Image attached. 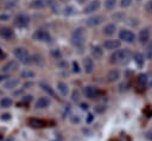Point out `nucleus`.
I'll list each match as a JSON object with an SVG mask.
<instances>
[{"mask_svg": "<svg viewBox=\"0 0 152 141\" xmlns=\"http://www.w3.org/2000/svg\"><path fill=\"white\" fill-rule=\"evenodd\" d=\"M131 57H132V53L128 49H121V50H115L109 58H110V63L113 64H122L128 62Z\"/></svg>", "mask_w": 152, "mask_h": 141, "instance_id": "nucleus-1", "label": "nucleus"}, {"mask_svg": "<svg viewBox=\"0 0 152 141\" xmlns=\"http://www.w3.org/2000/svg\"><path fill=\"white\" fill-rule=\"evenodd\" d=\"M86 31L83 27H77L74 30V32L71 33V44L75 47L82 49L86 44Z\"/></svg>", "mask_w": 152, "mask_h": 141, "instance_id": "nucleus-2", "label": "nucleus"}, {"mask_svg": "<svg viewBox=\"0 0 152 141\" xmlns=\"http://www.w3.org/2000/svg\"><path fill=\"white\" fill-rule=\"evenodd\" d=\"M13 55L14 57L21 63V64H31L32 63V56L31 53L28 52V50L26 47H23V46H18L13 50Z\"/></svg>", "mask_w": 152, "mask_h": 141, "instance_id": "nucleus-3", "label": "nucleus"}, {"mask_svg": "<svg viewBox=\"0 0 152 141\" xmlns=\"http://www.w3.org/2000/svg\"><path fill=\"white\" fill-rule=\"evenodd\" d=\"M30 24V17L26 13H18L14 17V25L17 27H26Z\"/></svg>", "mask_w": 152, "mask_h": 141, "instance_id": "nucleus-4", "label": "nucleus"}, {"mask_svg": "<svg viewBox=\"0 0 152 141\" xmlns=\"http://www.w3.org/2000/svg\"><path fill=\"white\" fill-rule=\"evenodd\" d=\"M32 38H33V40H37V41H50V39H51L49 32H46L44 30L34 31L32 34Z\"/></svg>", "mask_w": 152, "mask_h": 141, "instance_id": "nucleus-5", "label": "nucleus"}, {"mask_svg": "<svg viewBox=\"0 0 152 141\" xmlns=\"http://www.w3.org/2000/svg\"><path fill=\"white\" fill-rule=\"evenodd\" d=\"M83 94H84V96H86L87 98L93 100V98H96V97L99 96L100 91H99V89H97L96 86H94V85H86V86L83 88Z\"/></svg>", "mask_w": 152, "mask_h": 141, "instance_id": "nucleus-6", "label": "nucleus"}, {"mask_svg": "<svg viewBox=\"0 0 152 141\" xmlns=\"http://www.w3.org/2000/svg\"><path fill=\"white\" fill-rule=\"evenodd\" d=\"M100 6H101L100 0H91V1L88 2V4L86 5V7L83 8V13H86V14H91V13L96 12V11L100 8Z\"/></svg>", "mask_w": 152, "mask_h": 141, "instance_id": "nucleus-7", "label": "nucleus"}, {"mask_svg": "<svg viewBox=\"0 0 152 141\" xmlns=\"http://www.w3.org/2000/svg\"><path fill=\"white\" fill-rule=\"evenodd\" d=\"M103 21H104V17H103V15L95 14V15L89 17V18L86 20V24H87L88 26H90V27H94V26H99V25H101Z\"/></svg>", "mask_w": 152, "mask_h": 141, "instance_id": "nucleus-8", "label": "nucleus"}, {"mask_svg": "<svg viewBox=\"0 0 152 141\" xmlns=\"http://www.w3.org/2000/svg\"><path fill=\"white\" fill-rule=\"evenodd\" d=\"M119 38L126 43H133L135 40V34L129 30H121L119 32Z\"/></svg>", "mask_w": 152, "mask_h": 141, "instance_id": "nucleus-9", "label": "nucleus"}, {"mask_svg": "<svg viewBox=\"0 0 152 141\" xmlns=\"http://www.w3.org/2000/svg\"><path fill=\"white\" fill-rule=\"evenodd\" d=\"M121 45V41L119 39H107L103 43V49L106 50H118Z\"/></svg>", "mask_w": 152, "mask_h": 141, "instance_id": "nucleus-10", "label": "nucleus"}, {"mask_svg": "<svg viewBox=\"0 0 152 141\" xmlns=\"http://www.w3.org/2000/svg\"><path fill=\"white\" fill-rule=\"evenodd\" d=\"M18 68H19V64H18V62L17 60H10V62H7L4 66H2V71L5 72V73H8V72H13V71H17L18 70Z\"/></svg>", "mask_w": 152, "mask_h": 141, "instance_id": "nucleus-11", "label": "nucleus"}, {"mask_svg": "<svg viewBox=\"0 0 152 141\" xmlns=\"http://www.w3.org/2000/svg\"><path fill=\"white\" fill-rule=\"evenodd\" d=\"M0 37L6 39V40H10V39H12L14 37V31L11 27L2 26V27H0Z\"/></svg>", "mask_w": 152, "mask_h": 141, "instance_id": "nucleus-12", "label": "nucleus"}, {"mask_svg": "<svg viewBox=\"0 0 152 141\" xmlns=\"http://www.w3.org/2000/svg\"><path fill=\"white\" fill-rule=\"evenodd\" d=\"M51 104V100L48 97V96H44V97H39L36 102V108L37 109H45L48 108L49 105Z\"/></svg>", "mask_w": 152, "mask_h": 141, "instance_id": "nucleus-13", "label": "nucleus"}, {"mask_svg": "<svg viewBox=\"0 0 152 141\" xmlns=\"http://www.w3.org/2000/svg\"><path fill=\"white\" fill-rule=\"evenodd\" d=\"M150 37H151L150 30H148V28H142V30L139 32V34H138V40H139L140 44H146V43L150 40Z\"/></svg>", "mask_w": 152, "mask_h": 141, "instance_id": "nucleus-14", "label": "nucleus"}, {"mask_svg": "<svg viewBox=\"0 0 152 141\" xmlns=\"http://www.w3.org/2000/svg\"><path fill=\"white\" fill-rule=\"evenodd\" d=\"M83 70L86 73H91L94 71V62L90 57H86L83 59Z\"/></svg>", "mask_w": 152, "mask_h": 141, "instance_id": "nucleus-15", "label": "nucleus"}, {"mask_svg": "<svg viewBox=\"0 0 152 141\" xmlns=\"http://www.w3.org/2000/svg\"><path fill=\"white\" fill-rule=\"evenodd\" d=\"M49 5V0H32L30 2V7L34 8V9H40L44 8Z\"/></svg>", "mask_w": 152, "mask_h": 141, "instance_id": "nucleus-16", "label": "nucleus"}, {"mask_svg": "<svg viewBox=\"0 0 152 141\" xmlns=\"http://www.w3.org/2000/svg\"><path fill=\"white\" fill-rule=\"evenodd\" d=\"M19 79H15V78H10V79H7L5 83H4V89H6V90H13V89H15L18 85H19Z\"/></svg>", "mask_w": 152, "mask_h": 141, "instance_id": "nucleus-17", "label": "nucleus"}, {"mask_svg": "<svg viewBox=\"0 0 152 141\" xmlns=\"http://www.w3.org/2000/svg\"><path fill=\"white\" fill-rule=\"evenodd\" d=\"M56 88H57V91L62 96H68L69 95V86H68L66 83H64V82H57Z\"/></svg>", "mask_w": 152, "mask_h": 141, "instance_id": "nucleus-18", "label": "nucleus"}, {"mask_svg": "<svg viewBox=\"0 0 152 141\" xmlns=\"http://www.w3.org/2000/svg\"><path fill=\"white\" fill-rule=\"evenodd\" d=\"M119 78H120V71L116 70V69L110 70V71L108 72V75H107V79H108V82H116Z\"/></svg>", "mask_w": 152, "mask_h": 141, "instance_id": "nucleus-19", "label": "nucleus"}, {"mask_svg": "<svg viewBox=\"0 0 152 141\" xmlns=\"http://www.w3.org/2000/svg\"><path fill=\"white\" fill-rule=\"evenodd\" d=\"M28 124H30L32 128H42V127H44L45 122H44L43 120H40V118L31 117V118L28 120Z\"/></svg>", "mask_w": 152, "mask_h": 141, "instance_id": "nucleus-20", "label": "nucleus"}, {"mask_svg": "<svg viewBox=\"0 0 152 141\" xmlns=\"http://www.w3.org/2000/svg\"><path fill=\"white\" fill-rule=\"evenodd\" d=\"M77 8L75 7V6H72V5H68V6H65L64 8H63V14L64 15H66V17H71V15H75V14H77Z\"/></svg>", "mask_w": 152, "mask_h": 141, "instance_id": "nucleus-21", "label": "nucleus"}, {"mask_svg": "<svg viewBox=\"0 0 152 141\" xmlns=\"http://www.w3.org/2000/svg\"><path fill=\"white\" fill-rule=\"evenodd\" d=\"M133 60H134V63L140 68V66H142L144 64H145V57L142 56V53H140V52H135V53H133Z\"/></svg>", "mask_w": 152, "mask_h": 141, "instance_id": "nucleus-22", "label": "nucleus"}, {"mask_svg": "<svg viewBox=\"0 0 152 141\" xmlns=\"http://www.w3.org/2000/svg\"><path fill=\"white\" fill-rule=\"evenodd\" d=\"M115 31H116V26L114 24H107L102 30L103 34H106V36H113L115 33Z\"/></svg>", "mask_w": 152, "mask_h": 141, "instance_id": "nucleus-23", "label": "nucleus"}, {"mask_svg": "<svg viewBox=\"0 0 152 141\" xmlns=\"http://www.w3.org/2000/svg\"><path fill=\"white\" fill-rule=\"evenodd\" d=\"M91 56L95 58V59H100L102 56H103V50L101 46L96 45V46H93L91 49Z\"/></svg>", "mask_w": 152, "mask_h": 141, "instance_id": "nucleus-24", "label": "nucleus"}, {"mask_svg": "<svg viewBox=\"0 0 152 141\" xmlns=\"http://www.w3.org/2000/svg\"><path fill=\"white\" fill-rule=\"evenodd\" d=\"M34 76H36V73L30 69H24L20 72V77L24 79H32V78H34Z\"/></svg>", "mask_w": 152, "mask_h": 141, "instance_id": "nucleus-25", "label": "nucleus"}, {"mask_svg": "<svg viewBox=\"0 0 152 141\" xmlns=\"http://www.w3.org/2000/svg\"><path fill=\"white\" fill-rule=\"evenodd\" d=\"M12 104H13V101L10 97H2L0 100V107L1 108H10Z\"/></svg>", "mask_w": 152, "mask_h": 141, "instance_id": "nucleus-26", "label": "nucleus"}, {"mask_svg": "<svg viewBox=\"0 0 152 141\" xmlns=\"http://www.w3.org/2000/svg\"><path fill=\"white\" fill-rule=\"evenodd\" d=\"M39 85H40V88H42L45 92H48L50 96H55V92H53V90L51 89V86H50L49 84H46V83L42 82V83H39Z\"/></svg>", "mask_w": 152, "mask_h": 141, "instance_id": "nucleus-27", "label": "nucleus"}, {"mask_svg": "<svg viewBox=\"0 0 152 141\" xmlns=\"http://www.w3.org/2000/svg\"><path fill=\"white\" fill-rule=\"evenodd\" d=\"M50 55H51V57L55 58V59H61V58H62V52H61V50H58V49H51V50H50Z\"/></svg>", "mask_w": 152, "mask_h": 141, "instance_id": "nucleus-28", "label": "nucleus"}, {"mask_svg": "<svg viewBox=\"0 0 152 141\" xmlns=\"http://www.w3.org/2000/svg\"><path fill=\"white\" fill-rule=\"evenodd\" d=\"M138 83H139V85H145L146 83H147V75L146 73H141V75H139V77H138Z\"/></svg>", "mask_w": 152, "mask_h": 141, "instance_id": "nucleus-29", "label": "nucleus"}, {"mask_svg": "<svg viewBox=\"0 0 152 141\" xmlns=\"http://www.w3.org/2000/svg\"><path fill=\"white\" fill-rule=\"evenodd\" d=\"M116 5V0H104V7L107 9H113Z\"/></svg>", "mask_w": 152, "mask_h": 141, "instance_id": "nucleus-30", "label": "nucleus"}, {"mask_svg": "<svg viewBox=\"0 0 152 141\" xmlns=\"http://www.w3.org/2000/svg\"><path fill=\"white\" fill-rule=\"evenodd\" d=\"M133 0H120V6L121 7H129L132 5Z\"/></svg>", "mask_w": 152, "mask_h": 141, "instance_id": "nucleus-31", "label": "nucleus"}, {"mask_svg": "<svg viewBox=\"0 0 152 141\" xmlns=\"http://www.w3.org/2000/svg\"><path fill=\"white\" fill-rule=\"evenodd\" d=\"M71 65H72V72L78 73V72H80V65H78V63H77L76 60H74V62L71 63Z\"/></svg>", "mask_w": 152, "mask_h": 141, "instance_id": "nucleus-32", "label": "nucleus"}, {"mask_svg": "<svg viewBox=\"0 0 152 141\" xmlns=\"http://www.w3.org/2000/svg\"><path fill=\"white\" fill-rule=\"evenodd\" d=\"M71 98H72V101H74V102H78V101H80V92H78L77 90H75V91H72V95H71Z\"/></svg>", "mask_w": 152, "mask_h": 141, "instance_id": "nucleus-33", "label": "nucleus"}, {"mask_svg": "<svg viewBox=\"0 0 152 141\" xmlns=\"http://www.w3.org/2000/svg\"><path fill=\"white\" fill-rule=\"evenodd\" d=\"M146 57L148 59H152V41L150 43V45L147 46V51H146Z\"/></svg>", "mask_w": 152, "mask_h": 141, "instance_id": "nucleus-34", "label": "nucleus"}, {"mask_svg": "<svg viewBox=\"0 0 152 141\" xmlns=\"http://www.w3.org/2000/svg\"><path fill=\"white\" fill-rule=\"evenodd\" d=\"M70 121H71V123H78L81 121V118L78 115H72V116H70Z\"/></svg>", "mask_w": 152, "mask_h": 141, "instance_id": "nucleus-35", "label": "nucleus"}, {"mask_svg": "<svg viewBox=\"0 0 152 141\" xmlns=\"http://www.w3.org/2000/svg\"><path fill=\"white\" fill-rule=\"evenodd\" d=\"M145 9H146L148 13H152V0H150L148 2H146V5H145Z\"/></svg>", "mask_w": 152, "mask_h": 141, "instance_id": "nucleus-36", "label": "nucleus"}, {"mask_svg": "<svg viewBox=\"0 0 152 141\" xmlns=\"http://www.w3.org/2000/svg\"><path fill=\"white\" fill-rule=\"evenodd\" d=\"M7 79H10V75H7V73H1L0 75V82H6Z\"/></svg>", "mask_w": 152, "mask_h": 141, "instance_id": "nucleus-37", "label": "nucleus"}, {"mask_svg": "<svg viewBox=\"0 0 152 141\" xmlns=\"http://www.w3.org/2000/svg\"><path fill=\"white\" fill-rule=\"evenodd\" d=\"M23 101H24V102H31V101H32V96H31V95H28V96H24Z\"/></svg>", "mask_w": 152, "mask_h": 141, "instance_id": "nucleus-38", "label": "nucleus"}, {"mask_svg": "<svg viewBox=\"0 0 152 141\" xmlns=\"http://www.w3.org/2000/svg\"><path fill=\"white\" fill-rule=\"evenodd\" d=\"M80 107H81V109H82V110H87L89 105H88L87 103H81V104H80Z\"/></svg>", "mask_w": 152, "mask_h": 141, "instance_id": "nucleus-39", "label": "nucleus"}, {"mask_svg": "<svg viewBox=\"0 0 152 141\" xmlns=\"http://www.w3.org/2000/svg\"><path fill=\"white\" fill-rule=\"evenodd\" d=\"M93 118H94V115H93V114H89V115H88V117H87V122H88V123H90V122L93 121Z\"/></svg>", "mask_w": 152, "mask_h": 141, "instance_id": "nucleus-40", "label": "nucleus"}, {"mask_svg": "<svg viewBox=\"0 0 152 141\" xmlns=\"http://www.w3.org/2000/svg\"><path fill=\"white\" fill-rule=\"evenodd\" d=\"M5 57H6V53H5V52H4V51L0 49V60H2Z\"/></svg>", "mask_w": 152, "mask_h": 141, "instance_id": "nucleus-41", "label": "nucleus"}, {"mask_svg": "<svg viewBox=\"0 0 152 141\" xmlns=\"http://www.w3.org/2000/svg\"><path fill=\"white\" fill-rule=\"evenodd\" d=\"M127 86H128V84H127V83H122V84H121V85H120V88H121V89H120V90H121V91H122V90H124V89H125V90H126V89H127Z\"/></svg>", "mask_w": 152, "mask_h": 141, "instance_id": "nucleus-42", "label": "nucleus"}, {"mask_svg": "<svg viewBox=\"0 0 152 141\" xmlns=\"http://www.w3.org/2000/svg\"><path fill=\"white\" fill-rule=\"evenodd\" d=\"M1 118H2V120H10V118H11V115H10V114H4Z\"/></svg>", "mask_w": 152, "mask_h": 141, "instance_id": "nucleus-43", "label": "nucleus"}, {"mask_svg": "<svg viewBox=\"0 0 152 141\" xmlns=\"http://www.w3.org/2000/svg\"><path fill=\"white\" fill-rule=\"evenodd\" d=\"M120 141H129V139H128L126 135H124V136L120 137Z\"/></svg>", "mask_w": 152, "mask_h": 141, "instance_id": "nucleus-44", "label": "nucleus"}, {"mask_svg": "<svg viewBox=\"0 0 152 141\" xmlns=\"http://www.w3.org/2000/svg\"><path fill=\"white\" fill-rule=\"evenodd\" d=\"M76 1H77L78 4H84V2L87 1V0H76Z\"/></svg>", "mask_w": 152, "mask_h": 141, "instance_id": "nucleus-45", "label": "nucleus"}, {"mask_svg": "<svg viewBox=\"0 0 152 141\" xmlns=\"http://www.w3.org/2000/svg\"><path fill=\"white\" fill-rule=\"evenodd\" d=\"M150 86H151V88H152V81H151V82H150Z\"/></svg>", "mask_w": 152, "mask_h": 141, "instance_id": "nucleus-46", "label": "nucleus"}, {"mask_svg": "<svg viewBox=\"0 0 152 141\" xmlns=\"http://www.w3.org/2000/svg\"><path fill=\"white\" fill-rule=\"evenodd\" d=\"M135 1H142V0H135Z\"/></svg>", "mask_w": 152, "mask_h": 141, "instance_id": "nucleus-47", "label": "nucleus"}, {"mask_svg": "<svg viewBox=\"0 0 152 141\" xmlns=\"http://www.w3.org/2000/svg\"><path fill=\"white\" fill-rule=\"evenodd\" d=\"M0 2H1V0H0Z\"/></svg>", "mask_w": 152, "mask_h": 141, "instance_id": "nucleus-48", "label": "nucleus"}, {"mask_svg": "<svg viewBox=\"0 0 152 141\" xmlns=\"http://www.w3.org/2000/svg\"><path fill=\"white\" fill-rule=\"evenodd\" d=\"M63 1H64V0H63Z\"/></svg>", "mask_w": 152, "mask_h": 141, "instance_id": "nucleus-49", "label": "nucleus"}]
</instances>
